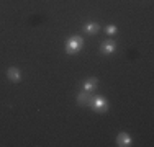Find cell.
I'll return each mask as SVG.
<instances>
[{
    "label": "cell",
    "mask_w": 154,
    "mask_h": 147,
    "mask_svg": "<svg viewBox=\"0 0 154 147\" xmlns=\"http://www.w3.org/2000/svg\"><path fill=\"white\" fill-rule=\"evenodd\" d=\"M89 105L92 106V110H94V111H97V113H105L108 110V101L105 100L103 97H95V98H92Z\"/></svg>",
    "instance_id": "2"
},
{
    "label": "cell",
    "mask_w": 154,
    "mask_h": 147,
    "mask_svg": "<svg viewBox=\"0 0 154 147\" xmlns=\"http://www.w3.org/2000/svg\"><path fill=\"white\" fill-rule=\"evenodd\" d=\"M84 29H85V33H89V34H95V33L100 29V26H98V23L92 21V23H87L85 26H84Z\"/></svg>",
    "instance_id": "8"
},
{
    "label": "cell",
    "mask_w": 154,
    "mask_h": 147,
    "mask_svg": "<svg viewBox=\"0 0 154 147\" xmlns=\"http://www.w3.org/2000/svg\"><path fill=\"white\" fill-rule=\"evenodd\" d=\"M82 46H84V39L80 36H72L66 43V51H67V54H75L82 49Z\"/></svg>",
    "instance_id": "1"
},
{
    "label": "cell",
    "mask_w": 154,
    "mask_h": 147,
    "mask_svg": "<svg viewBox=\"0 0 154 147\" xmlns=\"http://www.w3.org/2000/svg\"><path fill=\"white\" fill-rule=\"evenodd\" d=\"M105 31H107L108 34H115V33H116V26H115V25H108V26L105 28Z\"/></svg>",
    "instance_id": "9"
},
{
    "label": "cell",
    "mask_w": 154,
    "mask_h": 147,
    "mask_svg": "<svg viewBox=\"0 0 154 147\" xmlns=\"http://www.w3.org/2000/svg\"><path fill=\"white\" fill-rule=\"evenodd\" d=\"M92 100V95H90V92H80L79 95H77V103H79L80 106H87Z\"/></svg>",
    "instance_id": "5"
},
{
    "label": "cell",
    "mask_w": 154,
    "mask_h": 147,
    "mask_svg": "<svg viewBox=\"0 0 154 147\" xmlns=\"http://www.w3.org/2000/svg\"><path fill=\"white\" fill-rule=\"evenodd\" d=\"M97 85H98V82H97V79H95V77H92V79H87L85 83H84V90H85V92H95Z\"/></svg>",
    "instance_id": "7"
},
{
    "label": "cell",
    "mask_w": 154,
    "mask_h": 147,
    "mask_svg": "<svg viewBox=\"0 0 154 147\" xmlns=\"http://www.w3.org/2000/svg\"><path fill=\"white\" fill-rule=\"evenodd\" d=\"M7 79H8L10 82H13V83H18L21 80V74L17 67H10L8 70H7Z\"/></svg>",
    "instance_id": "4"
},
{
    "label": "cell",
    "mask_w": 154,
    "mask_h": 147,
    "mask_svg": "<svg viewBox=\"0 0 154 147\" xmlns=\"http://www.w3.org/2000/svg\"><path fill=\"white\" fill-rule=\"evenodd\" d=\"M131 136L128 134V132H120L118 136H116V146L118 147H128L131 146Z\"/></svg>",
    "instance_id": "3"
},
{
    "label": "cell",
    "mask_w": 154,
    "mask_h": 147,
    "mask_svg": "<svg viewBox=\"0 0 154 147\" xmlns=\"http://www.w3.org/2000/svg\"><path fill=\"white\" fill-rule=\"evenodd\" d=\"M115 47L116 46L113 41H105L100 44V52L102 54H112V52H115Z\"/></svg>",
    "instance_id": "6"
}]
</instances>
